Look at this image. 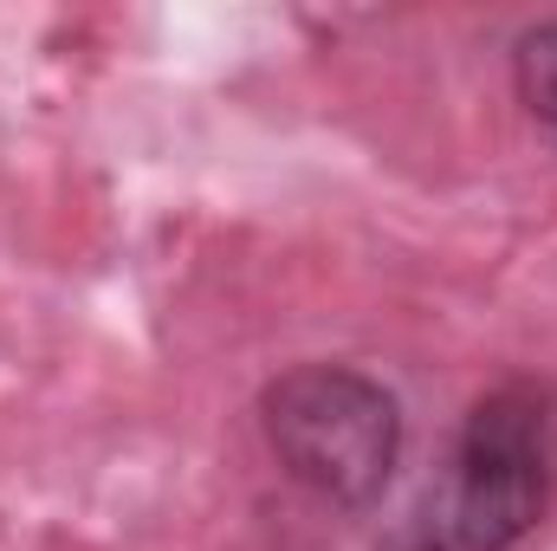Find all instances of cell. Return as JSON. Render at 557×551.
Returning <instances> with one entry per match:
<instances>
[{"label": "cell", "instance_id": "cell-2", "mask_svg": "<svg viewBox=\"0 0 557 551\" xmlns=\"http://www.w3.org/2000/svg\"><path fill=\"white\" fill-rule=\"evenodd\" d=\"M260 428L285 480L337 513L376 506L403 461V403L350 364H298L273 377Z\"/></svg>", "mask_w": 557, "mask_h": 551}, {"label": "cell", "instance_id": "cell-3", "mask_svg": "<svg viewBox=\"0 0 557 551\" xmlns=\"http://www.w3.org/2000/svg\"><path fill=\"white\" fill-rule=\"evenodd\" d=\"M512 85L525 118L557 143V20H539L532 33H519L512 46Z\"/></svg>", "mask_w": 557, "mask_h": 551}, {"label": "cell", "instance_id": "cell-1", "mask_svg": "<svg viewBox=\"0 0 557 551\" xmlns=\"http://www.w3.org/2000/svg\"><path fill=\"white\" fill-rule=\"evenodd\" d=\"M552 403L532 383H506L467 409L447 454L434 461L416 500L389 519L376 551H512L539 532L552 506Z\"/></svg>", "mask_w": 557, "mask_h": 551}]
</instances>
